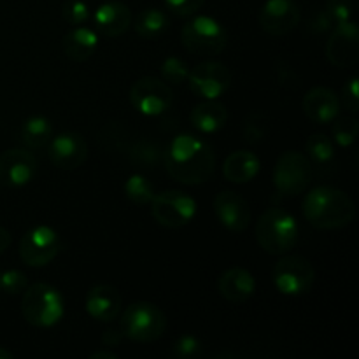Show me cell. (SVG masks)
Listing matches in <instances>:
<instances>
[{"label":"cell","instance_id":"6da1fadb","mask_svg":"<svg viewBox=\"0 0 359 359\" xmlns=\"http://www.w3.org/2000/svg\"><path fill=\"white\" fill-rule=\"evenodd\" d=\"M163 167L181 184H203L212 177L216 154L203 139L191 133H181L163 149Z\"/></svg>","mask_w":359,"mask_h":359},{"label":"cell","instance_id":"7a4b0ae2","mask_svg":"<svg viewBox=\"0 0 359 359\" xmlns=\"http://www.w3.org/2000/svg\"><path fill=\"white\" fill-rule=\"evenodd\" d=\"M302 212L307 223L318 230H340L353 223L356 205L342 189L318 186L305 195Z\"/></svg>","mask_w":359,"mask_h":359},{"label":"cell","instance_id":"3957f363","mask_svg":"<svg viewBox=\"0 0 359 359\" xmlns=\"http://www.w3.org/2000/svg\"><path fill=\"white\" fill-rule=\"evenodd\" d=\"M300 226L287 210L272 207L256 223V241L259 248L273 256L287 255L297 245Z\"/></svg>","mask_w":359,"mask_h":359},{"label":"cell","instance_id":"277c9868","mask_svg":"<svg viewBox=\"0 0 359 359\" xmlns=\"http://www.w3.org/2000/svg\"><path fill=\"white\" fill-rule=\"evenodd\" d=\"M21 314L32 326L51 328L65 314V298L51 284L37 283L25 290Z\"/></svg>","mask_w":359,"mask_h":359},{"label":"cell","instance_id":"5b68a950","mask_svg":"<svg viewBox=\"0 0 359 359\" xmlns=\"http://www.w3.org/2000/svg\"><path fill=\"white\" fill-rule=\"evenodd\" d=\"M167 328V318L163 311L149 302H135L121 314V330L123 337L132 342L151 344L156 342Z\"/></svg>","mask_w":359,"mask_h":359},{"label":"cell","instance_id":"8992f818","mask_svg":"<svg viewBox=\"0 0 359 359\" xmlns=\"http://www.w3.org/2000/svg\"><path fill=\"white\" fill-rule=\"evenodd\" d=\"M181 41L193 55L216 56L226 48L228 34L223 25L214 18L195 16L182 27Z\"/></svg>","mask_w":359,"mask_h":359},{"label":"cell","instance_id":"52a82bcc","mask_svg":"<svg viewBox=\"0 0 359 359\" xmlns=\"http://www.w3.org/2000/svg\"><path fill=\"white\" fill-rule=\"evenodd\" d=\"M312 163L300 151H286L273 167V186L284 196H297L311 186Z\"/></svg>","mask_w":359,"mask_h":359},{"label":"cell","instance_id":"ba28073f","mask_svg":"<svg viewBox=\"0 0 359 359\" xmlns=\"http://www.w3.org/2000/svg\"><path fill=\"white\" fill-rule=\"evenodd\" d=\"M151 212L158 224L165 228H182L195 217L196 202L188 193L179 189H165L151 200Z\"/></svg>","mask_w":359,"mask_h":359},{"label":"cell","instance_id":"9c48e42d","mask_svg":"<svg viewBox=\"0 0 359 359\" xmlns=\"http://www.w3.org/2000/svg\"><path fill=\"white\" fill-rule=\"evenodd\" d=\"M277 290L287 297H300L309 293L316 283V270L304 256H284L276 263L272 272Z\"/></svg>","mask_w":359,"mask_h":359},{"label":"cell","instance_id":"30bf717a","mask_svg":"<svg viewBox=\"0 0 359 359\" xmlns=\"http://www.w3.org/2000/svg\"><path fill=\"white\" fill-rule=\"evenodd\" d=\"M62 238L56 233V230L41 224L28 230L21 237L18 252L25 265L37 269V266L49 265L62 251Z\"/></svg>","mask_w":359,"mask_h":359},{"label":"cell","instance_id":"8fae6325","mask_svg":"<svg viewBox=\"0 0 359 359\" xmlns=\"http://www.w3.org/2000/svg\"><path fill=\"white\" fill-rule=\"evenodd\" d=\"M130 104L144 116H160L174 104V91L158 77H142L130 90Z\"/></svg>","mask_w":359,"mask_h":359},{"label":"cell","instance_id":"7c38bea8","mask_svg":"<svg viewBox=\"0 0 359 359\" xmlns=\"http://www.w3.org/2000/svg\"><path fill=\"white\" fill-rule=\"evenodd\" d=\"M189 90L205 100H216L217 97L224 95L231 86L233 74L224 63L219 62H203L198 63L195 69L189 70L188 76Z\"/></svg>","mask_w":359,"mask_h":359},{"label":"cell","instance_id":"4fadbf2b","mask_svg":"<svg viewBox=\"0 0 359 359\" xmlns=\"http://www.w3.org/2000/svg\"><path fill=\"white\" fill-rule=\"evenodd\" d=\"M326 58L339 69H347L358 62L359 28L353 20L333 25L326 42Z\"/></svg>","mask_w":359,"mask_h":359},{"label":"cell","instance_id":"5bb4252c","mask_svg":"<svg viewBox=\"0 0 359 359\" xmlns=\"http://www.w3.org/2000/svg\"><path fill=\"white\" fill-rule=\"evenodd\" d=\"M259 27L272 37H284L298 27L300 7L293 0H266L259 11Z\"/></svg>","mask_w":359,"mask_h":359},{"label":"cell","instance_id":"9a60e30c","mask_svg":"<svg viewBox=\"0 0 359 359\" xmlns=\"http://www.w3.org/2000/svg\"><path fill=\"white\" fill-rule=\"evenodd\" d=\"M37 174V160L27 149H7L0 154V186L21 188Z\"/></svg>","mask_w":359,"mask_h":359},{"label":"cell","instance_id":"2e32d148","mask_svg":"<svg viewBox=\"0 0 359 359\" xmlns=\"http://www.w3.org/2000/svg\"><path fill=\"white\" fill-rule=\"evenodd\" d=\"M48 156L55 167L62 170H76L86 161L88 144L83 135L74 132H63L51 137Z\"/></svg>","mask_w":359,"mask_h":359},{"label":"cell","instance_id":"e0dca14e","mask_svg":"<svg viewBox=\"0 0 359 359\" xmlns=\"http://www.w3.org/2000/svg\"><path fill=\"white\" fill-rule=\"evenodd\" d=\"M214 214L226 230L242 233L251 223V209L238 193L224 189L214 198Z\"/></svg>","mask_w":359,"mask_h":359},{"label":"cell","instance_id":"ac0fdd59","mask_svg":"<svg viewBox=\"0 0 359 359\" xmlns=\"http://www.w3.org/2000/svg\"><path fill=\"white\" fill-rule=\"evenodd\" d=\"M302 111L312 123L326 125L332 123L340 112V100L330 88L316 86L305 93L302 100Z\"/></svg>","mask_w":359,"mask_h":359},{"label":"cell","instance_id":"d6986e66","mask_svg":"<svg viewBox=\"0 0 359 359\" xmlns=\"http://www.w3.org/2000/svg\"><path fill=\"white\" fill-rule=\"evenodd\" d=\"M121 293L109 284H98L86 294V312L102 323L114 321L121 312Z\"/></svg>","mask_w":359,"mask_h":359},{"label":"cell","instance_id":"ffe728a7","mask_svg":"<svg viewBox=\"0 0 359 359\" xmlns=\"http://www.w3.org/2000/svg\"><path fill=\"white\" fill-rule=\"evenodd\" d=\"M93 23L98 34L105 37H119L132 25V11L123 2H105L95 11Z\"/></svg>","mask_w":359,"mask_h":359},{"label":"cell","instance_id":"44dd1931","mask_svg":"<svg viewBox=\"0 0 359 359\" xmlns=\"http://www.w3.org/2000/svg\"><path fill=\"white\" fill-rule=\"evenodd\" d=\"M217 290L221 297L230 304H244L255 294L256 280L249 270L230 269L221 273L217 280Z\"/></svg>","mask_w":359,"mask_h":359},{"label":"cell","instance_id":"7402d4cb","mask_svg":"<svg viewBox=\"0 0 359 359\" xmlns=\"http://www.w3.org/2000/svg\"><path fill=\"white\" fill-rule=\"evenodd\" d=\"M262 161L252 151L238 149L231 153L223 163L224 177L235 184H245L259 174Z\"/></svg>","mask_w":359,"mask_h":359},{"label":"cell","instance_id":"603a6c76","mask_svg":"<svg viewBox=\"0 0 359 359\" xmlns=\"http://www.w3.org/2000/svg\"><path fill=\"white\" fill-rule=\"evenodd\" d=\"M63 53L72 62H86L95 55L98 48L97 30L88 27H76L63 37Z\"/></svg>","mask_w":359,"mask_h":359},{"label":"cell","instance_id":"cb8c5ba5","mask_svg":"<svg viewBox=\"0 0 359 359\" xmlns=\"http://www.w3.org/2000/svg\"><path fill=\"white\" fill-rule=\"evenodd\" d=\"M193 128L200 133H216L224 128L228 121V111L221 102L205 100L196 105L189 114Z\"/></svg>","mask_w":359,"mask_h":359},{"label":"cell","instance_id":"d4e9b609","mask_svg":"<svg viewBox=\"0 0 359 359\" xmlns=\"http://www.w3.org/2000/svg\"><path fill=\"white\" fill-rule=\"evenodd\" d=\"M126 158L133 165L142 168H154L163 163V149L158 142L151 139H130L125 149Z\"/></svg>","mask_w":359,"mask_h":359},{"label":"cell","instance_id":"484cf974","mask_svg":"<svg viewBox=\"0 0 359 359\" xmlns=\"http://www.w3.org/2000/svg\"><path fill=\"white\" fill-rule=\"evenodd\" d=\"M168 25H170V21L163 11L149 7V9H144L137 14L133 27L142 39H158L168 30Z\"/></svg>","mask_w":359,"mask_h":359},{"label":"cell","instance_id":"4316f807","mask_svg":"<svg viewBox=\"0 0 359 359\" xmlns=\"http://www.w3.org/2000/svg\"><path fill=\"white\" fill-rule=\"evenodd\" d=\"M53 137V125L44 116H32L21 126V139L30 149H41L48 146Z\"/></svg>","mask_w":359,"mask_h":359},{"label":"cell","instance_id":"83f0119b","mask_svg":"<svg viewBox=\"0 0 359 359\" xmlns=\"http://www.w3.org/2000/svg\"><path fill=\"white\" fill-rule=\"evenodd\" d=\"M307 158L318 165H330L335 160V146L326 133H312L305 142Z\"/></svg>","mask_w":359,"mask_h":359},{"label":"cell","instance_id":"f1b7e54d","mask_svg":"<svg viewBox=\"0 0 359 359\" xmlns=\"http://www.w3.org/2000/svg\"><path fill=\"white\" fill-rule=\"evenodd\" d=\"M125 195L135 205H147L154 196L153 182L142 174L130 175L128 181L125 182Z\"/></svg>","mask_w":359,"mask_h":359},{"label":"cell","instance_id":"f546056e","mask_svg":"<svg viewBox=\"0 0 359 359\" xmlns=\"http://www.w3.org/2000/svg\"><path fill=\"white\" fill-rule=\"evenodd\" d=\"M332 125V137L340 147H349L356 142L359 125L353 116H337Z\"/></svg>","mask_w":359,"mask_h":359},{"label":"cell","instance_id":"4dcf8cb0","mask_svg":"<svg viewBox=\"0 0 359 359\" xmlns=\"http://www.w3.org/2000/svg\"><path fill=\"white\" fill-rule=\"evenodd\" d=\"M161 79L167 84H182L186 83L189 76V67L184 60L177 58V56H168L160 67Z\"/></svg>","mask_w":359,"mask_h":359},{"label":"cell","instance_id":"1f68e13d","mask_svg":"<svg viewBox=\"0 0 359 359\" xmlns=\"http://www.w3.org/2000/svg\"><path fill=\"white\" fill-rule=\"evenodd\" d=\"M266 132H269V125H266L265 116H262L259 112H252L245 118L244 130H242L245 142L251 144V146H258L265 140Z\"/></svg>","mask_w":359,"mask_h":359},{"label":"cell","instance_id":"d6a6232c","mask_svg":"<svg viewBox=\"0 0 359 359\" xmlns=\"http://www.w3.org/2000/svg\"><path fill=\"white\" fill-rule=\"evenodd\" d=\"M62 16L72 27H81L91 18V9L84 0H69L63 4Z\"/></svg>","mask_w":359,"mask_h":359},{"label":"cell","instance_id":"836d02e7","mask_svg":"<svg viewBox=\"0 0 359 359\" xmlns=\"http://www.w3.org/2000/svg\"><path fill=\"white\" fill-rule=\"evenodd\" d=\"M28 287L27 276L20 270H7L0 273V291L9 294H20Z\"/></svg>","mask_w":359,"mask_h":359},{"label":"cell","instance_id":"e575fe53","mask_svg":"<svg viewBox=\"0 0 359 359\" xmlns=\"http://www.w3.org/2000/svg\"><path fill=\"white\" fill-rule=\"evenodd\" d=\"M172 354L181 359H193L202 354V342L193 335H182L172 347Z\"/></svg>","mask_w":359,"mask_h":359},{"label":"cell","instance_id":"d590c367","mask_svg":"<svg viewBox=\"0 0 359 359\" xmlns=\"http://www.w3.org/2000/svg\"><path fill=\"white\" fill-rule=\"evenodd\" d=\"M325 13L332 18L333 25L351 20L354 13L353 0H326Z\"/></svg>","mask_w":359,"mask_h":359},{"label":"cell","instance_id":"8d00e7d4","mask_svg":"<svg viewBox=\"0 0 359 359\" xmlns=\"http://www.w3.org/2000/svg\"><path fill=\"white\" fill-rule=\"evenodd\" d=\"M163 2L167 9H170L177 16H193L202 9L205 0H163Z\"/></svg>","mask_w":359,"mask_h":359},{"label":"cell","instance_id":"74e56055","mask_svg":"<svg viewBox=\"0 0 359 359\" xmlns=\"http://www.w3.org/2000/svg\"><path fill=\"white\" fill-rule=\"evenodd\" d=\"M342 105L346 111L358 112L359 109V88H358V77H351L342 88Z\"/></svg>","mask_w":359,"mask_h":359},{"label":"cell","instance_id":"f35d334b","mask_svg":"<svg viewBox=\"0 0 359 359\" xmlns=\"http://www.w3.org/2000/svg\"><path fill=\"white\" fill-rule=\"evenodd\" d=\"M309 28L312 30V34H326V32H330L333 28V21L325 13V9H323L321 13H318L312 18L311 23H309Z\"/></svg>","mask_w":359,"mask_h":359},{"label":"cell","instance_id":"ab89813d","mask_svg":"<svg viewBox=\"0 0 359 359\" xmlns=\"http://www.w3.org/2000/svg\"><path fill=\"white\" fill-rule=\"evenodd\" d=\"M276 70H277V77H279L280 84H284V86H293V84L297 83V74H294L293 69L287 67L286 63L277 65Z\"/></svg>","mask_w":359,"mask_h":359},{"label":"cell","instance_id":"60d3db41","mask_svg":"<svg viewBox=\"0 0 359 359\" xmlns=\"http://www.w3.org/2000/svg\"><path fill=\"white\" fill-rule=\"evenodd\" d=\"M121 339H123V333L121 330H107V332L102 335V344H104L105 347H118L119 344H121Z\"/></svg>","mask_w":359,"mask_h":359},{"label":"cell","instance_id":"b9f144b4","mask_svg":"<svg viewBox=\"0 0 359 359\" xmlns=\"http://www.w3.org/2000/svg\"><path fill=\"white\" fill-rule=\"evenodd\" d=\"M11 245V233L6 228L0 226V255L7 251V248Z\"/></svg>","mask_w":359,"mask_h":359},{"label":"cell","instance_id":"7bdbcfd3","mask_svg":"<svg viewBox=\"0 0 359 359\" xmlns=\"http://www.w3.org/2000/svg\"><path fill=\"white\" fill-rule=\"evenodd\" d=\"M91 359H118V354L111 353V351H97L91 354Z\"/></svg>","mask_w":359,"mask_h":359},{"label":"cell","instance_id":"ee69618b","mask_svg":"<svg viewBox=\"0 0 359 359\" xmlns=\"http://www.w3.org/2000/svg\"><path fill=\"white\" fill-rule=\"evenodd\" d=\"M11 358H14V354L11 353V351H7V349H4V347H0V359H11Z\"/></svg>","mask_w":359,"mask_h":359}]
</instances>
